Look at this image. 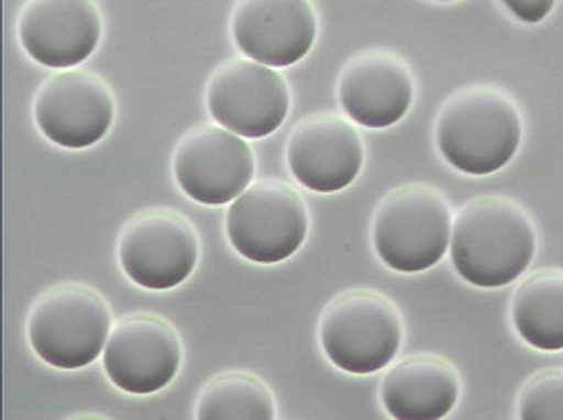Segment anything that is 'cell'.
Returning a JSON list of instances; mask_svg holds the SVG:
<instances>
[{
    "instance_id": "1",
    "label": "cell",
    "mask_w": 563,
    "mask_h": 420,
    "mask_svg": "<svg viewBox=\"0 0 563 420\" xmlns=\"http://www.w3.org/2000/svg\"><path fill=\"white\" fill-rule=\"evenodd\" d=\"M534 253L537 229L528 210L508 197H474L452 220V264L472 287L501 289L515 283Z\"/></svg>"
},
{
    "instance_id": "2",
    "label": "cell",
    "mask_w": 563,
    "mask_h": 420,
    "mask_svg": "<svg viewBox=\"0 0 563 420\" xmlns=\"http://www.w3.org/2000/svg\"><path fill=\"white\" fill-rule=\"evenodd\" d=\"M521 134L523 123L515 99L489 84H472L450 95L434 125L443 159L474 177L506 168L521 146Z\"/></svg>"
},
{
    "instance_id": "3",
    "label": "cell",
    "mask_w": 563,
    "mask_h": 420,
    "mask_svg": "<svg viewBox=\"0 0 563 420\" xmlns=\"http://www.w3.org/2000/svg\"><path fill=\"white\" fill-rule=\"evenodd\" d=\"M112 327L110 305L99 291L81 283H60L32 305L27 340L43 363L75 372L103 356Z\"/></svg>"
},
{
    "instance_id": "4",
    "label": "cell",
    "mask_w": 563,
    "mask_h": 420,
    "mask_svg": "<svg viewBox=\"0 0 563 420\" xmlns=\"http://www.w3.org/2000/svg\"><path fill=\"white\" fill-rule=\"evenodd\" d=\"M452 208L430 184H405L389 190L372 218V242L385 266L398 273L428 270L450 248Z\"/></svg>"
},
{
    "instance_id": "5",
    "label": "cell",
    "mask_w": 563,
    "mask_h": 420,
    "mask_svg": "<svg viewBox=\"0 0 563 420\" xmlns=\"http://www.w3.org/2000/svg\"><path fill=\"white\" fill-rule=\"evenodd\" d=\"M405 335L398 307L380 291L349 289L322 311L318 338L324 356L346 374L367 376L391 365Z\"/></svg>"
},
{
    "instance_id": "6",
    "label": "cell",
    "mask_w": 563,
    "mask_h": 420,
    "mask_svg": "<svg viewBox=\"0 0 563 420\" xmlns=\"http://www.w3.org/2000/svg\"><path fill=\"white\" fill-rule=\"evenodd\" d=\"M309 233V208L287 181L260 179L227 210V237L249 262L279 264L300 251Z\"/></svg>"
},
{
    "instance_id": "7",
    "label": "cell",
    "mask_w": 563,
    "mask_h": 420,
    "mask_svg": "<svg viewBox=\"0 0 563 420\" xmlns=\"http://www.w3.org/2000/svg\"><path fill=\"white\" fill-rule=\"evenodd\" d=\"M117 255L134 285L166 291L186 283L195 270L199 237L195 226L177 210L148 208L123 226Z\"/></svg>"
},
{
    "instance_id": "8",
    "label": "cell",
    "mask_w": 563,
    "mask_h": 420,
    "mask_svg": "<svg viewBox=\"0 0 563 420\" xmlns=\"http://www.w3.org/2000/svg\"><path fill=\"white\" fill-rule=\"evenodd\" d=\"M206 108L218 125L242 139H264L285 123L291 90L277 69L229 58L208 79Z\"/></svg>"
},
{
    "instance_id": "9",
    "label": "cell",
    "mask_w": 563,
    "mask_h": 420,
    "mask_svg": "<svg viewBox=\"0 0 563 420\" xmlns=\"http://www.w3.org/2000/svg\"><path fill=\"white\" fill-rule=\"evenodd\" d=\"M173 175L192 201L224 206L253 184L255 155L240 134L203 123L179 139L173 155Z\"/></svg>"
},
{
    "instance_id": "10",
    "label": "cell",
    "mask_w": 563,
    "mask_h": 420,
    "mask_svg": "<svg viewBox=\"0 0 563 420\" xmlns=\"http://www.w3.org/2000/svg\"><path fill=\"white\" fill-rule=\"evenodd\" d=\"M181 358V338L166 318L130 313L119 318L108 335L103 369L117 389L148 396L173 383Z\"/></svg>"
},
{
    "instance_id": "11",
    "label": "cell",
    "mask_w": 563,
    "mask_h": 420,
    "mask_svg": "<svg viewBox=\"0 0 563 420\" xmlns=\"http://www.w3.org/2000/svg\"><path fill=\"white\" fill-rule=\"evenodd\" d=\"M34 121L52 144L81 151L99 144L114 123V95L88 69H63L43 81L34 97Z\"/></svg>"
},
{
    "instance_id": "12",
    "label": "cell",
    "mask_w": 563,
    "mask_h": 420,
    "mask_svg": "<svg viewBox=\"0 0 563 420\" xmlns=\"http://www.w3.org/2000/svg\"><path fill=\"white\" fill-rule=\"evenodd\" d=\"M363 162V136L335 112H313L289 134L287 166L296 181L313 192H338L354 184Z\"/></svg>"
},
{
    "instance_id": "13",
    "label": "cell",
    "mask_w": 563,
    "mask_h": 420,
    "mask_svg": "<svg viewBox=\"0 0 563 420\" xmlns=\"http://www.w3.org/2000/svg\"><path fill=\"white\" fill-rule=\"evenodd\" d=\"M16 32L32 60L63 73L95 54L103 19L92 0H27L19 12Z\"/></svg>"
},
{
    "instance_id": "14",
    "label": "cell",
    "mask_w": 563,
    "mask_h": 420,
    "mask_svg": "<svg viewBox=\"0 0 563 420\" xmlns=\"http://www.w3.org/2000/svg\"><path fill=\"white\" fill-rule=\"evenodd\" d=\"M231 36L244 58L289 67L311 52L318 16L309 0H240L231 12Z\"/></svg>"
},
{
    "instance_id": "15",
    "label": "cell",
    "mask_w": 563,
    "mask_h": 420,
    "mask_svg": "<svg viewBox=\"0 0 563 420\" xmlns=\"http://www.w3.org/2000/svg\"><path fill=\"white\" fill-rule=\"evenodd\" d=\"M342 112L358 125L380 130L398 123L413 103V75L391 49L372 47L351 56L338 77Z\"/></svg>"
},
{
    "instance_id": "16",
    "label": "cell",
    "mask_w": 563,
    "mask_h": 420,
    "mask_svg": "<svg viewBox=\"0 0 563 420\" xmlns=\"http://www.w3.org/2000/svg\"><path fill=\"white\" fill-rule=\"evenodd\" d=\"M456 367L432 354H416L396 363L380 380L385 411L398 420H439L459 402Z\"/></svg>"
},
{
    "instance_id": "17",
    "label": "cell",
    "mask_w": 563,
    "mask_h": 420,
    "mask_svg": "<svg viewBox=\"0 0 563 420\" xmlns=\"http://www.w3.org/2000/svg\"><path fill=\"white\" fill-rule=\"evenodd\" d=\"M510 318L523 342L539 352L563 349V273L543 268L528 275L510 302Z\"/></svg>"
},
{
    "instance_id": "18",
    "label": "cell",
    "mask_w": 563,
    "mask_h": 420,
    "mask_svg": "<svg viewBox=\"0 0 563 420\" xmlns=\"http://www.w3.org/2000/svg\"><path fill=\"white\" fill-rule=\"evenodd\" d=\"M199 420H273L277 405L271 387L249 372H224L210 378L197 396Z\"/></svg>"
},
{
    "instance_id": "19",
    "label": "cell",
    "mask_w": 563,
    "mask_h": 420,
    "mask_svg": "<svg viewBox=\"0 0 563 420\" xmlns=\"http://www.w3.org/2000/svg\"><path fill=\"white\" fill-rule=\"evenodd\" d=\"M517 416L521 420H561L563 418V372L550 367L537 372L519 391Z\"/></svg>"
},
{
    "instance_id": "20",
    "label": "cell",
    "mask_w": 563,
    "mask_h": 420,
    "mask_svg": "<svg viewBox=\"0 0 563 420\" xmlns=\"http://www.w3.org/2000/svg\"><path fill=\"white\" fill-rule=\"evenodd\" d=\"M504 8L510 10L523 23H539V21H543L552 12L554 0H530V3H504Z\"/></svg>"
}]
</instances>
